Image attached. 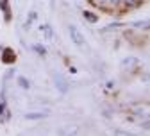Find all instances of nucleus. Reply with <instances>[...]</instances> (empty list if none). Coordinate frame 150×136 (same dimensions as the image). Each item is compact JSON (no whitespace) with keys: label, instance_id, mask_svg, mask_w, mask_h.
<instances>
[{"label":"nucleus","instance_id":"1","mask_svg":"<svg viewBox=\"0 0 150 136\" xmlns=\"http://www.w3.org/2000/svg\"><path fill=\"white\" fill-rule=\"evenodd\" d=\"M70 36H71V40L77 43V45H82V41H84V38H82V34L79 32V29L77 27H73V25H70Z\"/></svg>","mask_w":150,"mask_h":136},{"label":"nucleus","instance_id":"2","mask_svg":"<svg viewBox=\"0 0 150 136\" xmlns=\"http://www.w3.org/2000/svg\"><path fill=\"white\" fill-rule=\"evenodd\" d=\"M55 81H57V86H59V90H61V91H66V90H68V86L64 84V79H63L61 75L55 77Z\"/></svg>","mask_w":150,"mask_h":136},{"label":"nucleus","instance_id":"3","mask_svg":"<svg viewBox=\"0 0 150 136\" xmlns=\"http://www.w3.org/2000/svg\"><path fill=\"white\" fill-rule=\"evenodd\" d=\"M11 61H14V56H13V52H11V50H6V56H4V63H11Z\"/></svg>","mask_w":150,"mask_h":136},{"label":"nucleus","instance_id":"4","mask_svg":"<svg viewBox=\"0 0 150 136\" xmlns=\"http://www.w3.org/2000/svg\"><path fill=\"white\" fill-rule=\"evenodd\" d=\"M143 2V0H125V4L129 6V7H136V6H139Z\"/></svg>","mask_w":150,"mask_h":136},{"label":"nucleus","instance_id":"5","mask_svg":"<svg viewBox=\"0 0 150 136\" xmlns=\"http://www.w3.org/2000/svg\"><path fill=\"white\" fill-rule=\"evenodd\" d=\"M84 16L88 18L89 22H97V16H95V14H89V13H84Z\"/></svg>","mask_w":150,"mask_h":136},{"label":"nucleus","instance_id":"6","mask_svg":"<svg viewBox=\"0 0 150 136\" xmlns=\"http://www.w3.org/2000/svg\"><path fill=\"white\" fill-rule=\"evenodd\" d=\"M40 116H43V113H30L27 115V118H40Z\"/></svg>","mask_w":150,"mask_h":136},{"label":"nucleus","instance_id":"7","mask_svg":"<svg viewBox=\"0 0 150 136\" xmlns=\"http://www.w3.org/2000/svg\"><path fill=\"white\" fill-rule=\"evenodd\" d=\"M34 48H36V50H38V52H40V54H41V56H43V54H45V48H43V47H40V45H36V47H34Z\"/></svg>","mask_w":150,"mask_h":136},{"label":"nucleus","instance_id":"8","mask_svg":"<svg viewBox=\"0 0 150 136\" xmlns=\"http://www.w3.org/2000/svg\"><path fill=\"white\" fill-rule=\"evenodd\" d=\"M20 83H22V86H23V88H29V84H27V81H25V79H20Z\"/></svg>","mask_w":150,"mask_h":136},{"label":"nucleus","instance_id":"9","mask_svg":"<svg viewBox=\"0 0 150 136\" xmlns=\"http://www.w3.org/2000/svg\"><path fill=\"white\" fill-rule=\"evenodd\" d=\"M109 2H111V4H116V2H120V0H109Z\"/></svg>","mask_w":150,"mask_h":136}]
</instances>
